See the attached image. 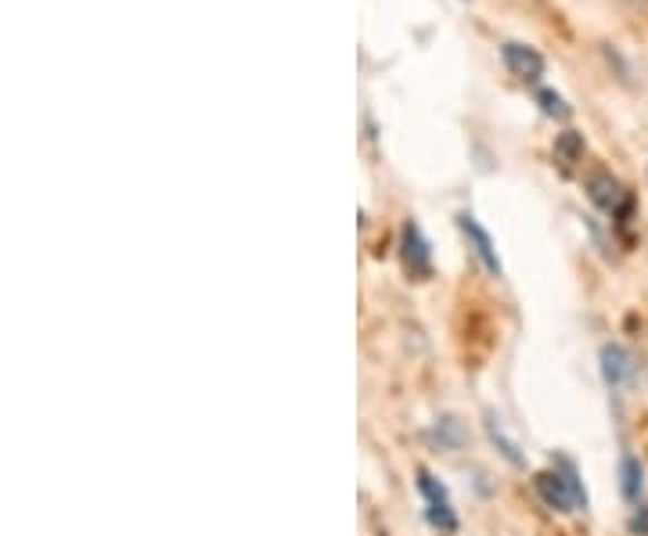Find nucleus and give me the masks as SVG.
<instances>
[{"mask_svg":"<svg viewBox=\"0 0 648 536\" xmlns=\"http://www.w3.org/2000/svg\"><path fill=\"white\" fill-rule=\"evenodd\" d=\"M630 529L638 533V536H648V508H638L630 518Z\"/></svg>","mask_w":648,"mask_h":536,"instance_id":"f8f14e48","label":"nucleus"},{"mask_svg":"<svg viewBox=\"0 0 648 536\" xmlns=\"http://www.w3.org/2000/svg\"><path fill=\"white\" fill-rule=\"evenodd\" d=\"M400 256H403V267H408L414 278H429L432 252H429V241L422 238L418 224H403L400 227Z\"/></svg>","mask_w":648,"mask_h":536,"instance_id":"39448f33","label":"nucleus"},{"mask_svg":"<svg viewBox=\"0 0 648 536\" xmlns=\"http://www.w3.org/2000/svg\"><path fill=\"white\" fill-rule=\"evenodd\" d=\"M501 58H504V65L512 69V76H518L523 83H537L544 76V58L537 48H529V43L508 40L501 48Z\"/></svg>","mask_w":648,"mask_h":536,"instance_id":"20e7f679","label":"nucleus"},{"mask_svg":"<svg viewBox=\"0 0 648 536\" xmlns=\"http://www.w3.org/2000/svg\"><path fill=\"white\" fill-rule=\"evenodd\" d=\"M486 432H490V440H494V443L501 446L504 461H512V465H523V454H518L515 440H508V436H504V429L497 425V418H486Z\"/></svg>","mask_w":648,"mask_h":536,"instance_id":"9b49d317","label":"nucleus"},{"mask_svg":"<svg viewBox=\"0 0 648 536\" xmlns=\"http://www.w3.org/2000/svg\"><path fill=\"white\" fill-rule=\"evenodd\" d=\"M601 379L609 389H624L630 379H634V357L627 346H619V342H605L601 346Z\"/></svg>","mask_w":648,"mask_h":536,"instance_id":"423d86ee","label":"nucleus"},{"mask_svg":"<svg viewBox=\"0 0 648 536\" xmlns=\"http://www.w3.org/2000/svg\"><path fill=\"white\" fill-rule=\"evenodd\" d=\"M537 494L547 508L555 512H573V508H587V489L580 483V472H576L573 461L558 457L552 472H541L537 480Z\"/></svg>","mask_w":648,"mask_h":536,"instance_id":"f257e3e1","label":"nucleus"},{"mask_svg":"<svg viewBox=\"0 0 648 536\" xmlns=\"http://www.w3.org/2000/svg\"><path fill=\"white\" fill-rule=\"evenodd\" d=\"M587 198L595 202V206L601 213H619V209H627L630 206V195L624 192V184H619L609 169H598V173H590L587 177Z\"/></svg>","mask_w":648,"mask_h":536,"instance_id":"7ed1b4c3","label":"nucleus"},{"mask_svg":"<svg viewBox=\"0 0 648 536\" xmlns=\"http://www.w3.org/2000/svg\"><path fill=\"white\" fill-rule=\"evenodd\" d=\"M645 489V468L641 461L634 454H624V461H619V494H624L627 501H638Z\"/></svg>","mask_w":648,"mask_h":536,"instance_id":"6e6552de","label":"nucleus"},{"mask_svg":"<svg viewBox=\"0 0 648 536\" xmlns=\"http://www.w3.org/2000/svg\"><path fill=\"white\" fill-rule=\"evenodd\" d=\"M584 134H576V130H562V134L555 137V158L562 166H573V163H580L584 158Z\"/></svg>","mask_w":648,"mask_h":536,"instance_id":"1a4fd4ad","label":"nucleus"},{"mask_svg":"<svg viewBox=\"0 0 648 536\" xmlns=\"http://www.w3.org/2000/svg\"><path fill=\"white\" fill-rule=\"evenodd\" d=\"M537 105L544 115H552V120H569V105H566V97L555 94L552 86H541L537 91Z\"/></svg>","mask_w":648,"mask_h":536,"instance_id":"9d476101","label":"nucleus"},{"mask_svg":"<svg viewBox=\"0 0 648 536\" xmlns=\"http://www.w3.org/2000/svg\"><path fill=\"white\" fill-rule=\"evenodd\" d=\"M418 489H422V497H425L429 523L436 526L440 533H454L457 529V515H454V504H451V494H446V486L432 472L418 468Z\"/></svg>","mask_w":648,"mask_h":536,"instance_id":"f03ea898","label":"nucleus"},{"mask_svg":"<svg viewBox=\"0 0 648 536\" xmlns=\"http://www.w3.org/2000/svg\"><path fill=\"white\" fill-rule=\"evenodd\" d=\"M457 227H461V235L469 238L472 252L480 256V264H483L490 274H497V278H501V259H497V249H494V241H490L486 230L480 227V220H475L472 213H461V216H457Z\"/></svg>","mask_w":648,"mask_h":536,"instance_id":"0eeeda50","label":"nucleus"}]
</instances>
